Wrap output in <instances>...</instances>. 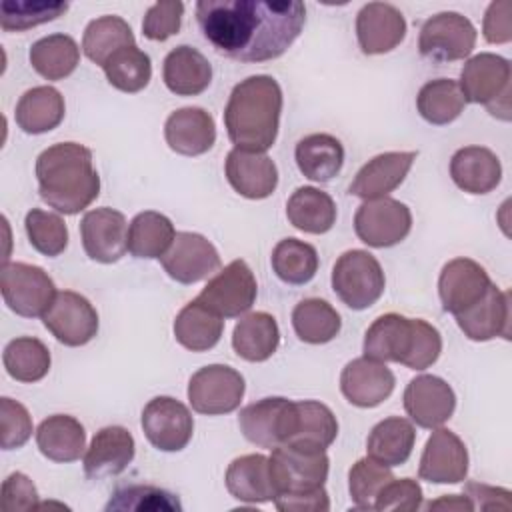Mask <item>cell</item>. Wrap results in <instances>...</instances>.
<instances>
[{"label":"cell","mask_w":512,"mask_h":512,"mask_svg":"<svg viewBox=\"0 0 512 512\" xmlns=\"http://www.w3.org/2000/svg\"><path fill=\"white\" fill-rule=\"evenodd\" d=\"M196 20L202 36L238 62H266L282 56L302 32V2L200 0Z\"/></svg>","instance_id":"cell-1"},{"label":"cell","mask_w":512,"mask_h":512,"mask_svg":"<svg viewBox=\"0 0 512 512\" xmlns=\"http://www.w3.org/2000/svg\"><path fill=\"white\" fill-rule=\"evenodd\" d=\"M40 198L60 214H78L100 194V176L92 150L78 142H60L36 158Z\"/></svg>","instance_id":"cell-2"},{"label":"cell","mask_w":512,"mask_h":512,"mask_svg":"<svg viewBox=\"0 0 512 512\" xmlns=\"http://www.w3.org/2000/svg\"><path fill=\"white\" fill-rule=\"evenodd\" d=\"M282 90L268 74L238 82L224 108V126L234 148L266 152L274 146L280 126Z\"/></svg>","instance_id":"cell-3"},{"label":"cell","mask_w":512,"mask_h":512,"mask_svg":"<svg viewBox=\"0 0 512 512\" xmlns=\"http://www.w3.org/2000/svg\"><path fill=\"white\" fill-rule=\"evenodd\" d=\"M268 466L276 496H294L322 488L328 480L330 460L324 448L282 442L272 448Z\"/></svg>","instance_id":"cell-4"},{"label":"cell","mask_w":512,"mask_h":512,"mask_svg":"<svg viewBox=\"0 0 512 512\" xmlns=\"http://www.w3.org/2000/svg\"><path fill=\"white\" fill-rule=\"evenodd\" d=\"M460 92L466 102L484 104L500 120H510V62L492 52L466 60L460 72Z\"/></svg>","instance_id":"cell-5"},{"label":"cell","mask_w":512,"mask_h":512,"mask_svg":"<svg viewBox=\"0 0 512 512\" xmlns=\"http://www.w3.org/2000/svg\"><path fill=\"white\" fill-rule=\"evenodd\" d=\"M384 286V270L366 250H346L332 268V288L352 310H366L376 304Z\"/></svg>","instance_id":"cell-6"},{"label":"cell","mask_w":512,"mask_h":512,"mask_svg":"<svg viewBox=\"0 0 512 512\" xmlns=\"http://www.w3.org/2000/svg\"><path fill=\"white\" fill-rule=\"evenodd\" d=\"M0 292L4 304L24 318L44 316L58 294L48 272L26 262H4L0 270Z\"/></svg>","instance_id":"cell-7"},{"label":"cell","mask_w":512,"mask_h":512,"mask_svg":"<svg viewBox=\"0 0 512 512\" xmlns=\"http://www.w3.org/2000/svg\"><path fill=\"white\" fill-rule=\"evenodd\" d=\"M244 378L226 364H210L192 374L188 382V400L192 410L206 416L234 412L244 398Z\"/></svg>","instance_id":"cell-8"},{"label":"cell","mask_w":512,"mask_h":512,"mask_svg":"<svg viewBox=\"0 0 512 512\" xmlns=\"http://www.w3.org/2000/svg\"><path fill=\"white\" fill-rule=\"evenodd\" d=\"M412 228L410 208L394 198L364 200L354 214L356 236L372 248H390L402 242Z\"/></svg>","instance_id":"cell-9"},{"label":"cell","mask_w":512,"mask_h":512,"mask_svg":"<svg viewBox=\"0 0 512 512\" xmlns=\"http://www.w3.org/2000/svg\"><path fill=\"white\" fill-rule=\"evenodd\" d=\"M476 44L474 24L458 12H440L428 18L418 36L420 54L434 62L466 58Z\"/></svg>","instance_id":"cell-10"},{"label":"cell","mask_w":512,"mask_h":512,"mask_svg":"<svg viewBox=\"0 0 512 512\" xmlns=\"http://www.w3.org/2000/svg\"><path fill=\"white\" fill-rule=\"evenodd\" d=\"M256 278L244 260H232L202 288L196 300L222 318L246 314L256 300Z\"/></svg>","instance_id":"cell-11"},{"label":"cell","mask_w":512,"mask_h":512,"mask_svg":"<svg viewBox=\"0 0 512 512\" xmlns=\"http://www.w3.org/2000/svg\"><path fill=\"white\" fill-rule=\"evenodd\" d=\"M144 436L162 452H180L194 434V418L190 410L172 396L152 398L140 418Z\"/></svg>","instance_id":"cell-12"},{"label":"cell","mask_w":512,"mask_h":512,"mask_svg":"<svg viewBox=\"0 0 512 512\" xmlns=\"http://www.w3.org/2000/svg\"><path fill=\"white\" fill-rule=\"evenodd\" d=\"M42 322L46 330L64 346H84L98 332V312L78 292L62 290L56 294Z\"/></svg>","instance_id":"cell-13"},{"label":"cell","mask_w":512,"mask_h":512,"mask_svg":"<svg viewBox=\"0 0 512 512\" xmlns=\"http://www.w3.org/2000/svg\"><path fill=\"white\" fill-rule=\"evenodd\" d=\"M244 438L260 448H274L288 442L294 426V400L282 396L262 398L244 406L238 414Z\"/></svg>","instance_id":"cell-14"},{"label":"cell","mask_w":512,"mask_h":512,"mask_svg":"<svg viewBox=\"0 0 512 512\" xmlns=\"http://www.w3.org/2000/svg\"><path fill=\"white\" fill-rule=\"evenodd\" d=\"M160 262L172 280L180 284H194L220 268V254L202 234L176 232L172 246Z\"/></svg>","instance_id":"cell-15"},{"label":"cell","mask_w":512,"mask_h":512,"mask_svg":"<svg viewBox=\"0 0 512 512\" xmlns=\"http://www.w3.org/2000/svg\"><path fill=\"white\" fill-rule=\"evenodd\" d=\"M404 410L420 428L442 426L456 408V394L446 380L432 374L412 378L404 390Z\"/></svg>","instance_id":"cell-16"},{"label":"cell","mask_w":512,"mask_h":512,"mask_svg":"<svg viewBox=\"0 0 512 512\" xmlns=\"http://www.w3.org/2000/svg\"><path fill=\"white\" fill-rule=\"evenodd\" d=\"M82 246L88 258L100 264L118 262L128 250V224L122 212L114 208H96L84 214L80 222Z\"/></svg>","instance_id":"cell-17"},{"label":"cell","mask_w":512,"mask_h":512,"mask_svg":"<svg viewBox=\"0 0 512 512\" xmlns=\"http://www.w3.org/2000/svg\"><path fill=\"white\" fill-rule=\"evenodd\" d=\"M468 474V450L448 428H436L426 440L418 476L432 484H458Z\"/></svg>","instance_id":"cell-18"},{"label":"cell","mask_w":512,"mask_h":512,"mask_svg":"<svg viewBox=\"0 0 512 512\" xmlns=\"http://www.w3.org/2000/svg\"><path fill=\"white\" fill-rule=\"evenodd\" d=\"M488 272L470 258H454L444 264L438 278V294L442 308L460 314L474 306L490 288Z\"/></svg>","instance_id":"cell-19"},{"label":"cell","mask_w":512,"mask_h":512,"mask_svg":"<svg viewBox=\"0 0 512 512\" xmlns=\"http://www.w3.org/2000/svg\"><path fill=\"white\" fill-rule=\"evenodd\" d=\"M392 370L374 358L362 356L350 360L340 374V390L344 398L358 408H374L382 404L394 390Z\"/></svg>","instance_id":"cell-20"},{"label":"cell","mask_w":512,"mask_h":512,"mask_svg":"<svg viewBox=\"0 0 512 512\" xmlns=\"http://www.w3.org/2000/svg\"><path fill=\"white\" fill-rule=\"evenodd\" d=\"M358 46L364 54H386L406 36L402 12L386 2H368L356 16Z\"/></svg>","instance_id":"cell-21"},{"label":"cell","mask_w":512,"mask_h":512,"mask_svg":"<svg viewBox=\"0 0 512 512\" xmlns=\"http://www.w3.org/2000/svg\"><path fill=\"white\" fill-rule=\"evenodd\" d=\"M226 180L244 198H268L278 186V168L264 152L232 148L226 156Z\"/></svg>","instance_id":"cell-22"},{"label":"cell","mask_w":512,"mask_h":512,"mask_svg":"<svg viewBox=\"0 0 512 512\" xmlns=\"http://www.w3.org/2000/svg\"><path fill=\"white\" fill-rule=\"evenodd\" d=\"M414 160L416 152L412 150L378 154L356 172L354 180L348 186V192L362 200L384 198L404 182Z\"/></svg>","instance_id":"cell-23"},{"label":"cell","mask_w":512,"mask_h":512,"mask_svg":"<svg viewBox=\"0 0 512 512\" xmlns=\"http://www.w3.org/2000/svg\"><path fill=\"white\" fill-rule=\"evenodd\" d=\"M134 452L136 444L130 430L124 426H104L94 434L84 454V472L92 480L118 476L128 468Z\"/></svg>","instance_id":"cell-24"},{"label":"cell","mask_w":512,"mask_h":512,"mask_svg":"<svg viewBox=\"0 0 512 512\" xmlns=\"http://www.w3.org/2000/svg\"><path fill=\"white\" fill-rule=\"evenodd\" d=\"M456 324L474 342H486L496 336L510 338V294L490 284L474 306L456 314Z\"/></svg>","instance_id":"cell-25"},{"label":"cell","mask_w":512,"mask_h":512,"mask_svg":"<svg viewBox=\"0 0 512 512\" xmlns=\"http://www.w3.org/2000/svg\"><path fill=\"white\" fill-rule=\"evenodd\" d=\"M414 344V318L396 312L378 316L364 334V356L380 362L404 364Z\"/></svg>","instance_id":"cell-26"},{"label":"cell","mask_w":512,"mask_h":512,"mask_svg":"<svg viewBox=\"0 0 512 512\" xmlns=\"http://www.w3.org/2000/svg\"><path fill=\"white\" fill-rule=\"evenodd\" d=\"M164 138L176 154L200 156L214 146L216 124L204 108H178L166 118Z\"/></svg>","instance_id":"cell-27"},{"label":"cell","mask_w":512,"mask_h":512,"mask_svg":"<svg viewBox=\"0 0 512 512\" xmlns=\"http://www.w3.org/2000/svg\"><path fill=\"white\" fill-rule=\"evenodd\" d=\"M450 176L454 184L468 194H488L502 178L498 156L484 146H464L450 160Z\"/></svg>","instance_id":"cell-28"},{"label":"cell","mask_w":512,"mask_h":512,"mask_svg":"<svg viewBox=\"0 0 512 512\" xmlns=\"http://www.w3.org/2000/svg\"><path fill=\"white\" fill-rule=\"evenodd\" d=\"M162 78L172 94L196 96L210 86L212 66L202 52L182 44L166 54Z\"/></svg>","instance_id":"cell-29"},{"label":"cell","mask_w":512,"mask_h":512,"mask_svg":"<svg viewBox=\"0 0 512 512\" xmlns=\"http://www.w3.org/2000/svg\"><path fill=\"white\" fill-rule=\"evenodd\" d=\"M228 492L248 504L274 502L276 488L272 484L268 458L264 454H244L234 458L226 470Z\"/></svg>","instance_id":"cell-30"},{"label":"cell","mask_w":512,"mask_h":512,"mask_svg":"<svg viewBox=\"0 0 512 512\" xmlns=\"http://www.w3.org/2000/svg\"><path fill=\"white\" fill-rule=\"evenodd\" d=\"M36 444L42 456L52 462H74L86 448V432L74 416L54 414L40 422Z\"/></svg>","instance_id":"cell-31"},{"label":"cell","mask_w":512,"mask_h":512,"mask_svg":"<svg viewBox=\"0 0 512 512\" xmlns=\"http://www.w3.org/2000/svg\"><path fill=\"white\" fill-rule=\"evenodd\" d=\"M224 320L200 300L188 302L174 320V338L186 350L206 352L220 342Z\"/></svg>","instance_id":"cell-32"},{"label":"cell","mask_w":512,"mask_h":512,"mask_svg":"<svg viewBox=\"0 0 512 512\" xmlns=\"http://www.w3.org/2000/svg\"><path fill=\"white\" fill-rule=\"evenodd\" d=\"M298 170L314 182H330L344 164L342 142L332 134H308L294 150Z\"/></svg>","instance_id":"cell-33"},{"label":"cell","mask_w":512,"mask_h":512,"mask_svg":"<svg viewBox=\"0 0 512 512\" xmlns=\"http://www.w3.org/2000/svg\"><path fill=\"white\" fill-rule=\"evenodd\" d=\"M416 432L410 420L400 416H390L380 420L368 434L366 452L372 460L382 466H400L404 464L414 448Z\"/></svg>","instance_id":"cell-34"},{"label":"cell","mask_w":512,"mask_h":512,"mask_svg":"<svg viewBox=\"0 0 512 512\" xmlns=\"http://www.w3.org/2000/svg\"><path fill=\"white\" fill-rule=\"evenodd\" d=\"M280 344V330L272 314L252 312L238 320L232 332L234 352L248 362L268 360Z\"/></svg>","instance_id":"cell-35"},{"label":"cell","mask_w":512,"mask_h":512,"mask_svg":"<svg viewBox=\"0 0 512 512\" xmlns=\"http://www.w3.org/2000/svg\"><path fill=\"white\" fill-rule=\"evenodd\" d=\"M64 112V96L56 88L34 86L16 104V124L26 134H44L62 122Z\"/></svg>","instance_id":"cell-36"},{"label":"cell","mask_w":512,"mask_h":512,"mask_svg":"<svg viewBox=\"0 0 512 512\" xmlns=\"http://www.w3.org/2000/svg\"><path fill=\"white\" fill-rule=\"evenodd\" d=\"M288 222L306 234H324L336 222V204L330 194L314 186H300L286 202Z\"/></svg>","instance_id":"cell-37"},{"label":"cell","mask_w":512,"mask_h":512,"mask_svg":"<svg viewBox=\"0 0 512 512\" xmlns=\"http://www.w3.org/2000/svg\"><path fill=\"white\" fill-rule=\"evenodd\" d=\"M176 236L174 224L168 216L146 210L132 218L128 226V252L136 258H162Z\"/></svg>","instance_id":"cell-38"},{"label":"cell","mask_w":512,"mask_h":512,"mask_svg":"<svg viewBox=\"0 0 512 512\" xmlns=\"http://www.w3.org/2000/svg\"><path fill=\"white\" fill-rule=\"evenodd\" d=\"M80 62V48L68 34H48L30 46V64L46 80H64Z\"/></svg>","instance_id":"cell-39"},{"label":"cell","mask_w":512,"mask_h":512,"mask_svg":"<svg viewBox=\"0 0 512 512\" xmlns=\"http://www.w3.org/2000/svg\"><path fill=\"white\" fill-rule=\"evenodd\" d=\"M338 436V420L334 412L316 400L294 402V426L288 442H302L328 448Z\"/></svg>","instance_id":"cell-40"},{"label":"cell","mask_w":512,"mask_h":512,"mask_svg":"<svg viewBox=\"0 0 512 512\" xmlns=\"http://www.w3.org/2000/svg\"><path fill=\"white\" fill-rule=\"evenodd\" d=\"M292 326L302 342L326 344L338 336L342 320L340 314L326 300L306 298L294 306Z\"/></svg>","instance_id":"cell-41"},{"label":"cell","mask_w":512,"mask_h":512,"mask_svg":"<svg viewBox=\"0 0 512 512\" xmlns=\"http://www.w3.org/2000/svg\"><path fill=\"white\" fill-rule=\"evenodd\" d=\"M464 106L466 100L460 92V86L450 78H436L426 82L416 96V108L420 116L434 126L454 122L462 114Z\"/></svg>","instance_id":"cell-42"},{"label":"cell","mask_w":512,"mask_h":512,"mask_svg":"<svg viewBox=\"0 0 512 512\" xmlns=\"http://www.w3.org/2000/svg\"><path fill=\"white\" fill-rule=\"evenodd\" d=\"M2 362L10 378L32 384L48 374L52 360L42 340L34 336H20L6 344Z\"/></svg>","instance_id":"cell-43"},{"label":"cell","mask_w":512,"mask_h":512,"mask_svg":"<svg viewBox=\"0 0 512 512\" xmlns=\"http://www.w3.org/2000/svg\"><path fill=\"white\" fill-rule=\"evenodd\" d=\"M134 32L128 26V22L120 16L108 14L92 20L82 36V50L84 54L96 62L98 66H104V62L120 48L132 46Z\"/></svg>","instance_id":"cell-44"},{"label":"cell","mask_w":512,"mask_h":512,"mask_svg":"<svg viewBox=\"0 0 512 512\" xmlns=\"http://www.w3.org/2000/svg\"><path fill=\"white\" fill-rule=\"evenodd\" d=\"M108 82L126 94L140 92L152 78L150 56L136 44L116 50L102 66Z\"/></svg>","instance_id":"cell-45"},{"label":"cell","mask_w":512,"mask_h":512,"mask_svg":"<svg viewBox=\"0 0 512 512\" xmlns=\"http://www.w3.org/2000/svg\"><path fill=\"white\" fill-rule=\"evenodd\" d=\"M272 270L286 284H306L318 270V252L298 238H284L272 250Z\"/></svg>","instance_id":"cell-46"},{"label":"cell","mask_w":512,"mask_h":512,"mask_svg":"<svg viewBox=\"0 0 512 512\" xmlns=\"http://www.w3.org/2000/svg\"><path fill=\"white\" fill-rule=\"evenodd\" d=\"M24 228L32 248L44 256L54 258L68 246L66 222L54 212L32 208L24 218Z\"/></svg>","instance_id":"cell-47"},{"label":"cell","mask_w":512,"mask_h":512,"mask_svg":"<svg viewBox=\"0 0 512 512\" xmlns=\"http://www.w3.org/2000/svg\"><path fill=\"white\" fill-rule=\"evenodd\" d=\"M110 510H136V512H180L182 504L174 494L150 484H130L114 490L106 504Z\"/></svg>","instance_id":"cell-48"},{"label":"cell","mask_w":512,"mask_h":512,"mask_svg":"<svg viewBox=\"0 0 512 512\" xmlns=\"http://www.w3.org/2000/svg\"><path fill=\"white\" fill-rule=\"evenodd\" d=\"M394 478L388 466L372 460L370 456L360 458L348 472V490L356 508L374 510V500L380 490Z\"/></svg>","instance_id":"cell-49"},{"label":"cell","mask_w":512,"mask_h":512,"mask_svg":"<svg viewBox=\"0 0 512 512\" xmlns=\"http://www.w3.org/2000/svg\"><path fill=\"white\" fill-rule=\"evenodd\" d=\"M68 10L66 2H2L0 26L4 32H22L50 22Z\"/></svg>","instance_id":"cell-50"},{"label":"cell","mask_w":512,"mask_h":512,"mask_svg":"<svg viewBox=\"0 0 512 512\" xmlns=\"http://www.w3.org/2000/svg\"><path fill=\"white\" fill-rule=\"evenodd\" d=\"M32 436V418L24 404L4 396L0 398V446L4 450L20 448Z\"/></svg>","instance_id":"cell-51"},{"label":"cell","mask_w":512,"mask_h":512,"mask_svg":"<svg viewBox=\"0 0 512 512\" xmlns=\"http://www.w3.org/2000/svg\"><path fill=\"white\" fill-rule=\"evenodd\" d=\"M184 4L182 2H156L152 4L142 20V32L148 40L164 42L178 34L182 24Z\"/></svg>","instance_id":"cell-52"},{"label":"cell","mask_w":512,"mask_h":512,"mask_svg":"<svg viewBox=\"0 0 512 512\" xmlns=\"http://www.w3.org/2000/svg\"><path fill=\"white\" fill-rule=\"evenodd\" d=\"M422 506V488L412 478H392L376 496L374 510L414 512Z\"/></svg>","instance_id":"cell-53"},{"label":"cell","mask_w":512,"mask_h":512,"mask_svg":"<svg viewBox=\"0 0 512 512\" xmlns=\"http://www.w3.org/2000/svg\"><path fill=\"white\" fill-rule=\"evenodd\" d=\"M442 352V336L440 332L428 324L426 320L414 318V344L406 368L424 370L432 366Z\"/></svg>","instance_id":"cell-54"},{"label":"cell","mask_w":512,"mask_h":512,"mask_svg":"<svg viewBox=\"0 0 512 512\" xmlns=\"http://www.w3.org/2000/svg\"><path fill=\"white\" fill-rule=\"evenodd\" d=\"M0 508L2 512H24L38 508V490L26 474L12 472L2 482Z\"/></svg>","instance_id":"cell-55"},{"label":"cell","mask_w":512,"mask_h":512,"mask_svg":"<svg viewBox=\"0 0 512 512\" xmlns=\"http://www.w3.org/2000/svg\"><path fill=\"white\" fill-rule=\"evenodd\" d=\"M512 4L510 0H496L484 14L482 32L490 44H506L512 40Z\"/></svg>","instance_id":"cell-56"},{"label":"cell","mask_w":512,"mask_h":512,"mask_svg":"<svg viewBox=\"0 0 512 512\" xmlns=\"http://www.w3.org/2000/svg\"><path fill=\"white\" fill-rule=\"evenodd\" d=\"M464 490L474 508L504 510V512H508L512 508V504H510L512 494L506 488H496V486H488L482 482H466Z\"/></svg>","instance_id":"cell-57"},{"label":"cell","mask_w":512,"mask_h":512,"mask_svg":"<svg viewBox=\"0 0 512 512\" xmlns=\"http://www.w3.org/2000/svg\"><path fill=\"white\" fill-rule=\"evenodd\" d=\"M274 506L282 512H326L330 510V500H328V492L322 486L306 494L276 496Z\"/></svg>","instance_id":"cell-58"},{"label":"cell","mask_w":512,"mask_h":512,"mask_svg":"<svg viewBox=\"0 0 512 512\" xmlns=\"http://www.w3.org/2000/svg\"><path fill=\"white\" fill-rule=\"evenodd\" d=\"M426 508H428V510H438V508L446 510V508H448V510H466V512L474 510V506H472V502L468 500L466 494H464V496H458V494L442 496L440 500H434V502L426 504Z\"/></svg>","instance_id":"cell-59"}]
</instances>
